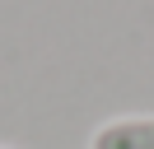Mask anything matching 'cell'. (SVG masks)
Segmentation results:
<instances>
[{"label": "cell", "instance_id": "6da1fadb", "mask_svg": "<svg viewBox=\"0 0 154 149\" xmlns=\"http://www.w3.org/2000/svg\"><path fill=\"white\" fill-rule=\"evenodd\" d=\"M89 149H154V117H112L94 130Z\"/></svg>", "mask_w": 154, "mask_h": 149}]
</instances>
